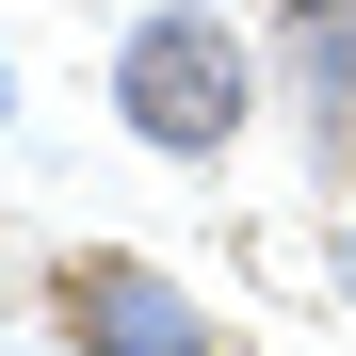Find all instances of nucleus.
Wrapping results in <instances>:
<instances>
[{"label":"nucleus","mask_w":356,"mask_h":356,"mask_svg":"<svg viewBox=\"0 0 356 356\" xmlns=\"http://www.w3.org/2000/svg\"><path fill=\"white\" fill-rule=\"evenodd\" d=\"M113 113H130V146L162 162H227L259 130V49L243 17H211V0H162V17L113 33Z\"/></svg>","instance_id":"nucleus-1"},{"label":"nucleus","mask_w":356,"mask_h":356,"mask_svg":"<svg viewBox=\"0 0 356 356\" xmlns=\"http://www.w3.org/2000/svg\"><path fill=\"white\" fill-rule=\"evenodd\" d=\"M49 324H65L81 356H227V324L178 291L162 259H113V243H81L65 275H49Z\"/></svg>","instance_id":"nucleus-2"},{"label":"nucleus","mask_w":356,"mask_h":356,"mask_svg":"<svg viewBox=\"0 0 356 356\" xmlns=\"http://www.w3.org/2000/svg\"><path fill=\"white\" fill-rule=\"evenodd\" d=\"M275 65H291V113L356 146V0H275Z\"/></svg>","instance_id":"nucleus-3"},{"label":"nucleus","mask_w":356,"mask_h":356,"mask_svg":"<svg viewBox=\"0 0 356 356\" xmlns=\"http://www.w3.org/2000/svg\"><path fill=\"white\" fill-rule=\"evenodd\" d=\"M0 130H17V49H0Z\"/></svg>","instance_id":"nucleus-4"},{"label":"nucleus","mask_w":356,"mask_h":356,"mask_svg":"<svg viewBox=\"0 0 356 356\" xmlns=\"http://www.w3.org/2000/svg\"><path fill=\"white\" fill-rule=\"evenodd\" d=\"M340 291H356V211H340Z\"/></svg>","instance_id":"nucleus-5"}]
</instances>
